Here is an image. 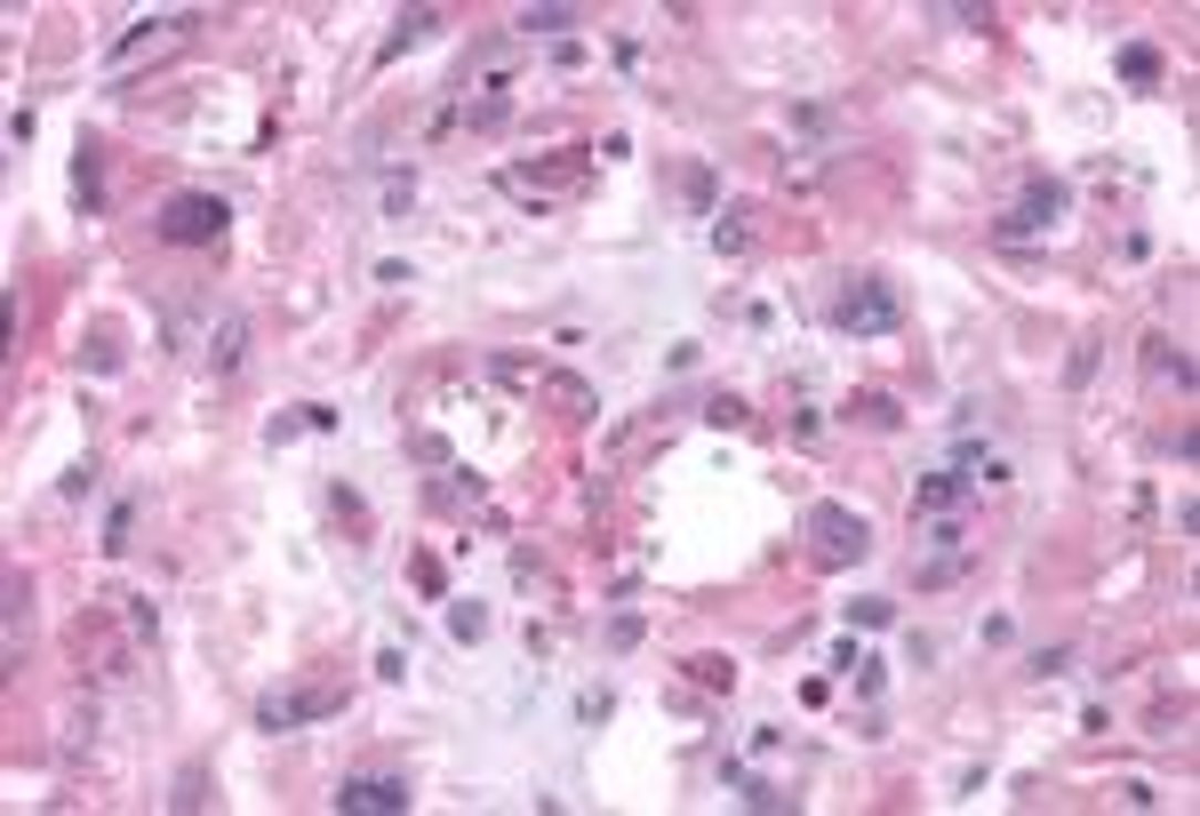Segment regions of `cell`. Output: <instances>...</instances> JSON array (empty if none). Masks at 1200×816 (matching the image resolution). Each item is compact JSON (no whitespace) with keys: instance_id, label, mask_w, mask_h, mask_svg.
<instances>
[{"instance_id":"cell-8","label":"cell","mask_w":1200,"mask_h":816,"mask_svg":"<svg viewBox=\"0 0 1200 816\" xmlns=\"http://www.w3.org/2000/svg\"><path fill=\"white\" fill-rule=\"evenodd\" d=\"M1120 73L1137 81V88H1145V81H1160V49H1145V41H1128V49H1120Z\"/></svg>"},{"instance_id":"cell-9","label":"cell","mask_w":1200,"mask_h":816,"mask_svg":"<svg viewBox=\"0 0 1200 816\" xmlns=\"http://www.w3.org/2000/svg\"><path fill=\"white\" fill-rule=\"evenodd\" d=\"M512 24H521V32H568V24H585V17H576V9H521Z\"/></svg>"},{"instance_id":"cell-3","label":"cell","mask_w":1200,"mask_h":816,"mask_svg":"<svg viewBox=\"0 0 1200 816\" xmlns=\"http://www.w3.org/2000/svg\"><path fill=\"white\" fill-rule=\"evenodd\" d=\"M1065 209H1073V192L1056 185V177H1033V185H1024V200H1016V209L1001 217V241H1024V232H1041V224H1056V217H1065Z\"/></svg>"},{"instance_id":"cell-11","label":"cell","mask_w":1200,"mask_h":816,"mask_svg":"<svg viewBox=\"0 0 1200 816\" xmlns=\"http://www.w3.org/2000/svg\"><path fill=\"white\" fill-rule=\"evenodd\" d=\"M480 625H489V608H480V600H465L457 617H449V632H457V640H480Z\"/></svg>"},{"instance_id":"cell-4","label":"cell","mask_w":1200,"mask_h":816,"mask_svg":"<svg viewBox=\"0 0 1200 816\" xmlns=\"http://www.w3.org/2000/svg\"><path fill=\"white\" fill-rule=\"evenodd\" d=\"M808 529H816V561H856L865 553V521H856L848 504H816Z\"/></svg>"},{"instance_id":"cell-10","label":"cell","mask_w":1200,"mask_h":816,"mask_svg":"<svg viewBox=\"0 0 1200 816\" xmlns=\"http://www.w3.org/2000/svg\"><path fill=\"white\" fill-rule=\"evenodd\" d=\"M960 504V481L952 472H937V481H920V513H952Z\"/></svg>"},{"instance_id":"cell-1","label":"cell","mask_w":1200,"mask_h":816,"mask_svg":"<svg viewBox=\"0 0 1200 816\" xmlns=\"http://www.w3.org/2000/svg\"><path fill=\"white\" fill-rule=\"evenodd\" d=\"M225 224H232V209H225L217 192H168L160 217H153V232H160L168 249H217Z\"/></svg>"},{"instance_id":"cell-6","label":"cell","mask_w":1200,"mask_h":816,"mask_svg":"<svg viewBox=\"0 0 1200 816\" xmlns=\"http://www.w3.org/2000/svg\"><path fill=\"white\" fill-rule=\"evenodd\" d=\"M321 712H336V689H313V697H264V704H257V721H264V729H296V721H321Z\"/></svg>"},{"instance_id":"cell-2","label":"cell","mask_w":1200,"mask_h":816,"mask_svg":"<svg viewBox=\"0 0 1200 816\" xmlns=\"http://www.w3.org/2000/svg\"><path fill=\"white\" fill-rule=\"evenodd\" d=\"M848 336H888L905 321V304H897V289L888 281H848V296H841V313H833Z\"/></svg>"},{"instance_id":"cell-7","label":"cell","mask_w":1200,"mask_h":816,"mask_svg":"<svg viewBox=\"0 0 1200 816\" xmlns=\"http://www.w3.org/2000/svg\"><path fill=\"white\" fill-rule=\"evenodd\" d=\"M432 24H440V9H408V17L393 24V41H385V49H376V56H400L408 41H425V32H432Z\"/></svg>"},{"instance_id":"cell-12","label":"cell","mask_w":1200,"mask_h":816,"mask_svg":"<svg viewBox=\"0 0 1200 816\" xmlns=\"http://www.w3.org/2000/svg\"><path fill=\"white\" fill-rule=\"evenodd\" d=\"M689 672L705 680V689H729V665H720V657H689Z\"/></svg>"},{"instance_id":"cell-5","label":"cell","mask_w":1200,"mask_h":816,"mask_svg":"<svg viewBox=\"0 0 1200 816\" xmlns=\"http://www.w3.org/2000/svg\"><path fill=\"white\" fill-rule=\"evenodd\" d=\"M336 808L345 816H393V808H408V785L400 776H345V785H336Z\"/></svg>"},{"instance_id":"cell-13","label":"cell","mask_w":1200,"mask_h":816,"mask_svg":"<svg viewBox=\"0 0 1200 816\" xmlns=\"http://www.w3.org/2000/svg\"><path fill=\"white\" fill-rule=\"evenodd\" d=\"M240 336H249V328H240V321H225V336H217V368H232V360H240Z\"/></svg>"}]
</instances>
